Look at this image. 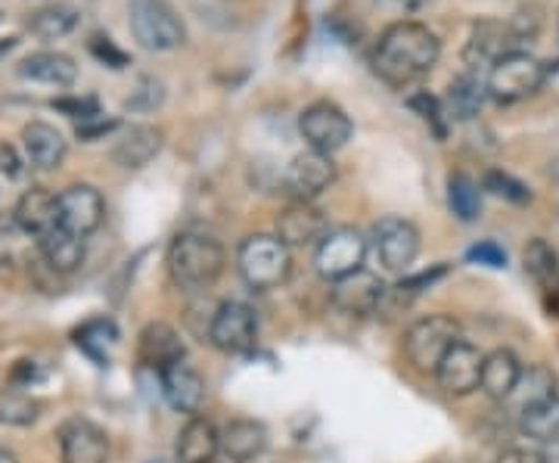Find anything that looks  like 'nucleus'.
Masks as SVG:
<instances>
[{"label": "nucleus", "mask_w": 559, "mask_h": 463, "mask_svg": "<svg viewBox=\"0 0 559 463\" xmlns=\"http://www.w3.org/2000/svg\"><path fill=\"white\" fill-rule=\"evenodd\" d=\"M441 40L423 22H395L382 32L373 50V69L392 87H404L436 69Z\"/></svg>", "instance_id": "obj_1"}, {"label": "nucleus", "mask_w": 559, "mask_h": 463, "mask_svg": "<svg viewBox=\"0 0 559 463\" xmlns=\"http://www.w3.org/2000/svg\"><path fill=\"white\" fill-rule=\"evenodd\" d=\"M165 262H168V274H171L178 289H183V293H205L224 274L227 256H224V246L212 234L183 230L168 246Z\"/></svg>", "instance_id": "obj_2"}, {"label": "nucleus", "mask_w": 559, "mask_h": 463, "mask_svg": "<svg viewBox=\"0 0 559 463\" xmlns=\"http://www.w3.org/2000/svg\"><path fill=\"white\" fill-rule=\"evenodd\" d=\"M131 35L143 50L165 54L187 40V25L168 0H131Z\"/></svg>", "instance_id": "obj_3"}, {"label": "nucleus", "mask_w": 559, "mask_h": 463, "mask_svg": "<svg viewBox=\"0 0 559 463\" xmlns=\"http://www.w3.org/2000/svg\"><path fill=\"white\" fill-rule=\"evenodd\" d=\"M237 268H240V277L246 286L252 289H274L280 283H286L289 277V249L280 242V237L271 234H255V237H246L237 249Z\"/></svg>", "instance_id": "obj_4"}, {"label": "nucleus", "mask_w": 559, "mask_h": 463, "mask_svg": "<svg viewBox=\"0 0 559 463\" xmlns=\"http://www.w3.org/2000/svg\"><path fill=\"white\" fill-rule=\"evenodd\" d=\"M460 340H463L460 336V323L451 314H429V318H419V321L407 327V333H404V355H407V361L414 364L419 373H432L436 377L441 358Z\"/></svg>", "instance_id": "obj_5"}, {"label": "nucleus", "mask_w": 559, "mask_h": 463, "mask_svg": "<svg viewBox=\"0 0 559 463\" xmlns=\"http://www.w3.org/2000/svg\"><path fill=\"white\" fill-rule=\"evenodd\" d=\"M547 79V66L528 50H510L488 69V97L498 103H520L532 97Z\"/></svg>", "instance_id": "obj_6"}, {"label": "nucleus", "mask_w": 559, "mask_h": 463, "mask_svg": "<svg viewBox=\"0 0 559 463\" xmlns=\"http://www.w3.org/2000/svg\"><path fill=\"white\" fill-rule=\"evenodd\" d=\"M367 259V240L360 237L355 227H336L330 230L314 249V264L323 281L336 283L342 277H352L364 268Z\"/></svg>", "instance_id": "obj_7"}, {"label": "nucleus", "mask_w": 559, "mask_h": 463, "mask_svg": "<svg viewBox=\"0 0 559 463\" xmlns=\"http://www.w3.org/2000/svg\"><path fill=\"white\" fill-rule=\"evenodd\" d=\"M259 340V318L246 302H221L209 321V343L224 355H242Z\"/></svg>", "instance_id": "obj_8"}, {"label": "nucleus", "mask_w": 559, "mask_h": 463, "mask_svg": "<svg viewBox=\"0 0 559 463\" xmlns=\"http://www.w3.org/2000/svg\"><path fill=\"white\" fill-rule=\"evenodd\" d=\"M352 119L345 116V109L330 100L311 103L299 116V134L305 143L318 153L333 156L345 143L352 141Z\"/></svg>", "instance_id": "obj_9"}, {"label": "nucleus", "mask_w": 559, "mask_h": 463, "mask_svg": "<svg viewBox=\"0 0 559 463\" xmlns=\"http://www.w3.org/2000/svg\"><path fill=\"white\" fill-rule=\"evenodd\" d=\"M370 240H373V249H377V256H380L385 271L404 274L411 264L417 262L419 230L417 224L407 222V218H399V215L380 218V222L373 224Z\"/></svg>", "instance_id": "obj_10"}, {"label": "nucleus", "mask_w": 559, "mask_h": 463, "mask_svg": "<svg viewBox=\"0 0 559 463\" xmlns=\"http://www.w3.org/2000/svg\"><path fill=\"white\" fill-rule=\"evenodd\" d=\"M333 181H336V162L318 150L299 153L283 171V190L293 197V202H311Z\"/></svg>", "instance_id": "obj_11"}, {"label": "nucleus", "mask_w": 559, "mask_h": 463, "mask_svg": "<svg viewBox=\"0 0 559 463\" xmlns=\"http://www.w3.org/2000/svg\"><path fill=\"white\" fill-rule=\"evenodd\" d=\"M57 209H60V227L91 237L106 218V200L97 187L91 183H72L57 193Z\"/></svg>", "instance_id": "obj_12"}, {"label": "nucleus", "mask_w": 559, "mask_h": 463, "mask_svg": "<svg viewBox=\"0 0 559 463\" xmlns=\"http://www.w3.org/2000/svg\"><path fill=\"white\" fill-rule=\"evenodd\" d=\"M522 264L528 281L538 289V302L547 318L559 321V252L547 240H528L522 252Z\"/></svg>", "instance_id": "obj_13"}, {"label": "nucleus", "mask_w": 559, "mask_h": 463, "mask_svg": "<svg viewBox=\"0 0 559 463\" xmlns=\"http://www.w3.org/2000/svg\"><path fill=\"white\" fill-rule=\"evenodd\" d=\"M481 364H485V355L479 352V345L460 343L451 345V352L441 358L439 370H436V380L439 385L454 395V399H463V395H473L481 383Z\"/></svg>", "instance_id": "obj_14"}, {"label": "nucleus", "mask_w": 559, "mask_h": 463, "mask_svg": "<svg viewBox=\"0 0 559 463\" xmlns=\"http://www.w3.org/2000/svg\"><path fill=\"white\" fill-rule=\"evenodd\" d=\"M57 439L62 463H109V436L87 417H69Z\"/></svg>", "instance_id": "obj_15"}, {"label": "nucleus", "mask_w": 559, "mask_h": 463, "mask_svg": "<svg viewBox=\"0 0 559 463\" xmlns=\"http://www.w3.org/2000/svg\"><path fill=\"white\" fill-rule=\"evenodd\" d=\"M326 234H330V222L311 202H289L277 215V237L286 249L318 246Z\"/></svg>", "instance_id": "obj_16"}, {"label": "nucleus", "mask_w": 559, "mask_h": 463, "mask_svg": "<svg viewBox=\"0 0 559 463\" xmlns=\"http://www.w3.org/2000/svg\"><path fill=\"white\" fill-rule=\"evenodd\" d=\"M385 293H389V286L377 274H367L360 268L358 274L336 281V286H333V305L340 311H345V314H377V311H382Z\"/></svg>", "instance_id": "obj_17"}, {"label": "nucleus", "mask_w": 559, "mask_h": 463, "mask_svg": "<svg viewBox=\"0 0 559 463\" xmlns=\"http://www.w3.org/2000/svg\"><path fill=\"white\" fill-rule=\"evenodd\" d=\"M162 395L165 402L171 404L175 411L187 414V417H197L205 404V380L200 377V370H193L187 361L171 364L168 370L159 373Z\"/></svg>", "instance_id": "obj_18"}, {"label": "nucleus", "mask_w": 559, "mask_h": 463, "mask_svg": "<svg viewBox=\"0 0 559 463\" xmlns=\"http://www.w3.org/2000/svg\"><path fill=\"white\" fill-rule=\"evenodd\" d=\"M559 399V377L547 367V364H528L522 367L520 380H516V389L510 392V399L503 402V407L520 417L522 411L535 407V404L554 402Z\"/></svg>", "instance_id": "obj_19"}, {"label": "nucleus", "mask_w": 559, "mask_h": 463, "mask_svg": "<svg viewBox=\"0 0 559 463\" xmlns=\"http://www.w3.org/2000/svg\"><path fill=\"white\" fill-rule=\"evenodd\" d=\"M183 355H187V348H183V340H180V333L171 327V323H150L143 333H140V345H138V358L143 367H150V370H168L171 364L183 361Z\"/></svg>", "instance_id": "obj_20"}, {"label": "nucleus", "mask_w": 559, "mask_h": 463, "mask_svg": "<svg viewBox=\"0 0 559 463\" xmlns=\"http://www.w3.org/2000/svg\"><path fill=\"white\" fill-rule=\"evenodd\" d=\"M13 222L22 234L28 237H44L47 230L60 227V209H57V193L47 187H32L25 190L13 209Z\"/></svg>", "instance_id": "obj_21"}, {"label": "nucleus", "mask_w": 559, "mask_h": 463, "mask_svg": "<svg viewBox=\"0 0 559 463\" xmlns=\"http://www.w3.org/2000/svg\"><path fill=\"white\" fill-rule=\"evenodd\" d=\"M162 143H165L162 128H156V124H131L112 146V162L128 168V171H138V168L150 165L159 156Z\"/></svg>", "instance_id": "obj_22"}, {"label": "nucleus", "mask_w": 559, "mask_h": 463, "mask_svg": "<svg viewBox=\"0 0 559 463\" xmlns=\"http://www.w3.org/2000/svg\"><path fill=\"white\" fill-rule=\"evenodd\" d=\"M520 38L513 32V25H503V22H479L469 35V44H466V62L469 66H495V62L510 54V50H520L516 47Z\"/></svg>", "instance_id": "obj_23"}, {"label": "nucleus", "mask_w": 559, "mask_h": 463, "mask_svg": "<svg viewBox=\"0 0 559 463\" xmlns=\"http://www.w3.org/2000/svg\"><path fill=\"white\" fill-rule=\"evenodd\" d=\"M22 146H25L32 168H38V171H53L66 159V138L50 121H28L22 128Z\"/></svg>", "instance_id": "obj_24"}, {"label": "nucleus", "mask_w": 559, "mask_h": 463, "mask_svg": "<svg viewBox=\"0 0 559 463\" xmlns=\"http://www.w3.org/2000/svg\"><path fill=\"white\" fill-rule=\"evenodd\" d=\"M218 439L224 458H230V461L237 463H249L264 454V448H267V429L259 420L240 417V420H230L224 429H218Z\"/></svg>", "instance_id": "obj_25"}, {"label": "nucleus", "mask_w": 559, "mask_h": 463, "mask_svg": "<svg viewBox=\"0 0 559 463\" xmlns=\"http://www.w3.org/2000/svg\"><path fill=\"white\" fill-rule=\"evenodd\" d=\"M522 373V361L516 358V352L510 348H495L485 355V364H481V383L479 389L491 399V402H507L510 392L516 389V380Z\"/></svg>", "instance_id": "obj_26"}, {"label": "nucleus", "mask_w": 559, "mask_h": 463, "mask_svg": "<svg viewBox=\"0 0 559 463\" xmlns=\"http://www.w3.org/2000/svg\"><path fill=\"white\" fill-rule=\"evenodd\" d=\"M175 454H178V463H212L221 454L218 426L202 414L190 417L180 429Z\"/></svg>", "instance_id": "obj_27"}, {"label": "nucleus", "mask_w": 559, "mask_h": 463, "mask_svg": "<svg viewBox=\"0 0 559 463\" xmlns=\"http://www.w3.org/2000/svg\"><path fill=\"white\" fill-rule=\"evenodd\" d=\"M20 75L28 81H38V84H50V87H72L79 79V66L69 54L38 50V54H28L20 62Z\"/></svg>", "instance_id": "obj_28"}, {"label": "nucleus", "mask_w": 559, "mask_h": 463, "mask_svg": "<svg viewBox=\"0 0 559 463\" xmlns=\"http://www.w3.org/2000/svg\"><path fill=\"white\" fill-rule=\"evenodd\" d=\"M38 252L40 259L50 264V271L72 274L84 262V237L66 230V227H53L44 237H38Z\"/></svg>", "instance_id": "obj_29"}, {"label": "nucleus", "mask_w": 559, "mask_h": 463, "mask_svg": "<svg viewBox=\"0 0 559 463\" xmlns=\"http://www.w3.org/2000/svg\"><path fill=\"white\" fill-rule=\"evenodd\" d=\"M485 97H488L485 81L476 79L473 72H466V75H460V79L451 81L448 97L441 103H444V112H448V119L451 121H469L481 112Z\"/></svg>", "instance_id": "obj_30"}, {"label": "nucleus", "mask_w": 559, "mask_h": 463, "mask_svg": "<svg viewBox=\"0 0 559 463\" xmlns=\"http://www.w3.org/2000/svg\"><path fill=\"white\" fill-rule=\"evenodd\" d=\"M72 340H75V345L91 361L106 364L109 361V352L119 345V327L109 318H91V321H84L72 333Z\"/></svg>", "instance_id": "obj_31"}, {"label": "nucleus", "mask_w": 559, "mask_h": 463, "mask_svg": "<svg viewBox=\"0 0 559 463\" xmlns=\"http://www.w3.org/2000/svg\"><path fill=\"white\" fill-rule=\"evenodd\" d=\"M79 16L81 13L72 3H47V7H40L38 13H32L28 28L40 40H60L79 25Z\"/></svg>", "instance_id": "obj_32"}, {"label": "nucleus", "mask_w": 559, "mask_h": 463, "mask_svg": "<svg viewBox=\"0 0 559 463\" xmlns=\"http://www.w3.org/2000/svg\"><path fill=\"white\" fill-rule=\"evenodd\" d=\"M522 436L535 439V442H557L559 439V399L554 402L535 404L528 411H522L516 417Z\"/></svg>", "instance_id": "obj_33"}, {"label": "nucleus", "mask_w": 559, "mask_h": 463, "mask_svg": "<svg viewBox=\"0 0 559 463\" xmlns=\"http://www.w3.org/2000/svg\"><path fill=\"white\" fill-rule=\"evenodd\" d=\"M448 205L454 212V218H460L463 224L476 222L481 215V190L479 183L473 181L469 175H451L448 178Z\"/></svg>", "instance_id": "obj_34"}, {"label": "nucleus", "mask_w": 559, "mask_h": 463, "mask_svg": "<svg viewBox=\"0 0 559 463\" xmlns=\"http://www.w3.org/2000/svg\"><path fill=\"white\" fill-rule=\"evenodd\" d=\"M40 417V402L16 385L0 392V424L32 426Z\"/></svg>", "instance_id": "obj_35"}, {"label": "nucleus", "mask_w": 559, "mask_h": 463, "mask_svg": "<svg viewBox=\"0 0 559 463\" xmlns=\"http://www.w3.org/2000/svg\"><path fill=\"white\" fill-rule=\"evenodd\" d=\"M481 190H488V193H491V197H498V200L513 202V205H528V202L535 200V197H532V190H528L520 178H513V175H507V171H498V168L485 171V178H481Z\"/></svg>", "instance_id": "obj_36"}, {"label": "nucleus", "mask_w": 559, "mask_h": 463, "mask_svg": "<svg viewBox=\"0 0 559 463\" xmlns=\"http://www.w3.org/2000/svg\"><path fill=\"white\" fill-rule=\"evenodd\" d=\"M407 106H411L419 119L432 128V134H436L439 141H444V138H448V124H451V119H448V112H444V103H441L439 97H432L429 91H419V94H414V97H407Z\"/></svg>", "instance_id": "obj_37"}, {"label": "nucleus", "mask_w": 559, "mask_h": 463, "mask_svg": "<svg viewBox=\"0 0 559 463\" xmlns=\"http://www.w3.org/2000/svg\"><path fill=\"white\" fill-rule=\"evenodd\" d=\"M448 271H451V264L439 262V264H432V268H426V271H419V274H407V277H401V283L392 289V293L399 296L401 302H404V299H414V296H419V293L432 289V286L448 274Z\"/></svg>", "instance_id": "obj_38"}, {"label": "nucleus", "mask_w": 559, "mask_h": 463, "mask_svg": "<svg viewBox=\"0 0 559 463\" xmlns=\"http://www.w3.org/2000/svg\"><path fill=\"white\" fill-rule=\"evenodd\" d=\"M87 50L94 54V60L103 62V66H109V69H128L131 66V57L121 50L116 40L109 38V35H91V40H87Z\"/></svg>", "instance_id": "obj_39"}, {"label": "nucleus", "mask_w": 559, "mask_h": 463, "mask_svg": "<svg viewBox=\"0 0 559 463\" xmlns=\"http://www.w3.org/2000/svg\"><path fill=\"white\" fill-rule=\"evenodd\" d=\"M165 103V84L159 79H140V87L134 91V97L128 100V109L134 112H153Z\"/></svg>", "instance_id": "obj_40"}, {"label": "nucleus", "mask_w": 559, "mask_h": 463, "mask_svg": "<svg viewBox=\"0 0 559 463\" xmlns=\"http://www.w3.org/2000/svg\"><path fill=\"white\" fill-rule=\"evenodd\" d=\"M57 112H62V116H69V119H97L100 116V103L94 100V97H60V100L50 103Z\"/></svg>", "instance_id": "obj_41"}, {"label": "nucleus", "mask_w": 559, "mask_h": 463, "mask_svg": "<svg viewBox=\"0 0 559 463\" xmlns=\"http://www.w3.org/2000/svg\"><path fill=\"white\" fill-rule=\"evenodd\" d=\"M466 262L485 264V268H495V271H500V268H507V252H503L495 240H481L466 249Z\"/></svg>", "instance_id": "obj_42"}, {"label": "nucleus", "mask_w": 559, "mask_h": 463, "mask_svg": "<svg viewBox=\"0 0 559 463\" xmlns=\"http://www.w3.org/2000/svg\"><path fill=\"white\" fill-rule=\"evenodd\" d=\"M22 171H25V162H22L20 150L13 143L0 141V175L16 181V178H22Z\"/></svg>", "instance_id": "obj_43"}, {"label": "nucleus", "mask_w": 559, "mask_h": 463, "mask_svg": "<svg viewBox=\"0 0 559 463\" xmlns=\"http://www.w3.org/2000/svg\"><path fill=\"white\" fill-rule=\"evenodd\" d=\"M22 230L16 227L13 218H0V264L13 262V256H16V237H20Z\"/></svg>", "instance_id": "obj_44"}, {"label": "nucleus", "mask_w": 559, "mask_h": 463, "mask_svg": "<svg viewBox=\"0 0 559 463\" xmlns=\"http://www.w3.org/2000/svg\"><path fill=\"white\" fill-rule=\"evenodd\" d=\"M119 128V119H103V116H97V119H87L81 121L79 124V138L81 141H97V138H106V134H112Z\"/></svg>", "instance_id": "obj_45"}, {"label": "nucleus", "mask_w": 559, "mask_h": 463, "mask_svg": "<svg viewBox=\"0 0 559 463\" xmlns=\"http://www.w3.org/2000/svg\"><path fill=\"white\" fill-rule=\"evenodd\" d=\"M498 463H547V454L538 451V448L516 444V448H507V451L498 458Z\"/></svg>", "instance_id": "obj_46"}, {"label": "nucleus", "mask_w": 559, "mask_h": 463, "mask_svg": "<svg viewBox=\"0 0 559 463\" xmlns=\"http://www.w3.org/2000/svg\"><path fill=\"white\" fill-rule=\"evenodd\" d=\"M0 463H20V458H16L7 444H0Z\"/></svg>", "instance_id": "obj_47"}, {"label": "nucleus", "mask_w": 559, "mask_h": 463, "mask_svg": "<svg viewBox=\"0 0 559 463\" xmlns=\"http://www.w3.org/2000/svg\"><path fill=\"white\" fill-rule=\"evenodd\" d=\"M389 3H399V7H426V3H432V0H389Z\"/></svg>", "instance_id": "obj_48"}, {"label": "nucleus", "mask_w": 559, "mask_h": 463, "mask_svg": "<svg viewBox=\"0 0 559 463\" xmlns=\"http://www.w3.org/2000/svg\"><path fill=\"white\" fill-rule=\"evenodd\" d=\"M13 47H16V38H3V40H0V54H3V50H13Z\"/></svg>", "instance_id": "obj_49"}, {"label": "nucleus", "mask_w": 559, "mask_h": 463, "mask_svg": "<svg viewBox=\"0 0 559 463\" xmlns=\"http://www.w3.org/2000/svg\"><path fill=\"white\" fill-rule=\"evenodd\" d=\"M212 463H237V461H230V458H224V454H218V458H215V461Z\"/></svg>", "instance_id": "obj_50"}, {"label": "nucleus", "mask_w": 559, "mask_h": 463, "mask_svg": "<svg viewBox=\"0 0 559 463\" xmlns=\"http://www.w3.org/2000/svg\"><path fill=\"white\" fill-rule=\"evenodd\" d=\"M156 463H162V461H156Z\"/></svg>", "instance_id": "obj_51"}]
</instances>
